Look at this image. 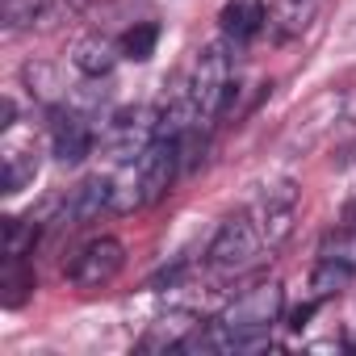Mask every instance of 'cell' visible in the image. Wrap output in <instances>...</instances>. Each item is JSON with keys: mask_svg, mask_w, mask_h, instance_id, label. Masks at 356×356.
Instances as JSON below:
<instances>
[{"mask_svg": "<svg viewBox=\"0 0 356 356\" xmlns=\"http://www.w3.org/2000/svg\"><path fill=\"white\" fill-rule=\"evenodd\" d=\"M55 9H59V0H5V30L22 34L30 26H42L55 17Z\"/></svg>", "mask_w": 356, "mask_h": 356, "instance_id": "obj_14", "label": "cell"}, {"mask_svg": "<svg viewBox=\"0 0 356 356\" xmlns=\"http://www.w3.org/2000/svg\"><path fill=\"white\" fill-rule=\"evenodd\" d=\"M181 159H185V155H181V138H151V147H147L138 159H130L143 206L159 202V197L172 189L176 172H181Z\"/></svg>", "mask_w": 356, "mask_h": 356, "instance_id": "obj_4", "label": "cell"}, {"mask_svg": "<svg viewBox=\"0 0 356 356\" xmlns=\"http://www.w3.org/2000/svg\"><path fill=\"white\" fill-rule=\"evenodd\" d=\"M218 22H222L227 38L248 42V38H256L268 26V9H264V0H227V9H222Z\"/></svg>", "mask_w": 356, "mask_h": 356, "instance_id": "obj_11", "label": "cell"}, {"mask_svg": "<svg viewBox=\"0 0 356 356\" xmlns=\"http://www.w3.org/2000/svg\"><path fill=\"white\" fill-rule=\"evenodd\" d=\"M38 172V159L30 151H9L5 155V193H22Z\"/></svg>", "mask_w": 356, "mask_h": 356, "instance_id": "obj_19", "label": "cell"}, {"mask_svg": "<svg viewBox=\"0 0 356 356\" xmlns=\"http://www.w3.org/2000/svg\"><path fill=\"white\" fill-rule=\"evenodd\" d=\"M193 327H197V323H193L189 314H168V318H155V323H151V331L138 339V348H143V352H155V348H172V352H176V348H181V339H185Z\"/></svg>", "mask_w": 356, "mask_h": 356, "instance_id": "obj_15", "label": "cell"}, {"mask_svg": "<svg viewBox=\"0 0 356 356\" xmlns=\"http://www.w3.org/2000/svg\"><path fill=\"white\" fill-rule=\"evenodd\" d=\"M231 97H235V84H231L227 42H206L193 59V72H189V101L197 105L202 118H214L231 105Z\"/></svg>", "mask_w": 356, "mask_h": 356, "instance_id": "obj_2", "label": "cell"}, {"mask_svg": "<svg viewBox=\"0 0 356 356\" xmlns=\"http://www.w3.org/2000/svg\"><path fill=\"white\" fill-rule=\"evenodd\" d=\"M352 277H356V264L335 260V256H318V264L310 273V289H314V298H335V293L352 289Z\"/></svg>", "mask_w": 356, "mask_h": 356, "instance_id": "obj_13", "label": "cell"}, {"mask_svg": "<svg viewBox=\"0 0 356 356\" xmlns=\"http://www.w3.org/2000/svg\"><path fill=\"white\" fill-rule=\"evenodd\" d=\"M260 252H264V239H260L252 214H235V218H227V222L218 227V235H214L206 260H210V268H214L218 277H235V273L252 268V264L260 260Z\"/></svg>", "mask_w": 356, "mask_h": 356, "instance_id": "obj_3", "label": "cell"}, {"mask_svg": "<svg viewBox=\"0 0 356 356\" xmlns=\"http://www.w3.org/2000/svg\"><path fill=\"white\" fill-rule=\"evenodd\" d=\"M118 55H122V42H113V38H105V34H84V38L72 47L76 72H84V76H92V80L109 76L113 63H118Z\"/></svg>", "mask_w": 356, "mask_h": 356, "instance_id": "obj_10", "label": "cell"}, {"mask_svg": "<svg viewBox=\"0 0 356 356\" xmlns=\"http://www.w3.org/2000/svg\"><path fill=\"white\" fill-rule=\"evenodd\" d=\"M281 306H285V293L277 281H264V285H252L248 293H239L222 314H218V327L227 335V352H243V348H260L273 331V323L281 318Z\"/></svg>", "mask_w": 356, "mask_h": 356, "instance_id": "obj_1", "label": "cell"}, {"mask_svg": "<svg viewBox=\"0 0 356 356\" xmlns=\"http://www.w3.org/2000/svg\"><path fill=\"white\" fill-rule=\"evenodd\" d=\"M0 302H5L9 310H17L26 298H30V289H34V268L26 264V260H5V277H0Z\"/></svg>", "mask_w": 356, "mask_h": 356, "instance_id": "obj_16", "label": "cell"}, {"mask_svg": "<svg viewBox=\"0 0 356 356\" xmlns=\"http://www.w3.org/2000/svg\"><path fill=\"white\" fill-rule=\"evenodd\" d=\"M122 264H126V248H122V239H113V235H97V239H88V243L72 256V264H67V281H72L76 289H101V285H109V281L122 273Z\"/></svg>", "mask_w": 356, "mask_h": 356, "instance_id": "obj_5", "label": "cell"}, {"mask_svg": "<svg viewBox=\"0 0 356 356\" xmlns=\"http://www.w3.org/2000/svg\"><path fill=\"white\" fill-rule=\"evenodd\" d=\"M348 222H352V227H356V202H352V210H348Z\"/></svg>", "mask_w": 356, "mask_h": 356, "instance_id": "obj_21", "label": "cell"}, {"mask_svg": "<svg viewBox=\"0 0 356 356\" xmlns=\"http://www.w3.org/2000/svg\"><path fill=\"white\" fill-rule=\"evenodd\" d=\"M248 214H252V222H256L264 248H268V252L281 248V243L289 239L293 214H298V193H293V185H273V189H264V197H260Z\"/></svg>", "mask_w": 356, "mask_h": 356, "instance_id": "obj_7", "label": "cell"}, {"mask_svg": "<svg viewBox=\"0 0 356 356\" xmlns=\"http://www.w3.org/2000/svg\"><path fill=\"white\" fill-rule=\"evenodd\" d=\"M155 122H159V113L147 109V105H126V109H118V113L105 122V147H109V155L122 159V163L138 159V155L151 147V138H155Z\"/></svg>", "mask_w": 356, "mask_h": 356, "instance_id": "obj_6", "label": "cell"}, {"mask_svg": "<svg viewBox=\"0 0 356 356\" xmlns=\"http://www.w3.org/2000/svg\"><path fill=\"white\" fill-rule=\"evenodd\" d=\"M314 9H318V0H273V13H268L273 38H277V42L302 38L306 26L314 22Z\"/></svg>", "mask_w": 356, "mask_h": 356, "instance_id": "obj_12", "label": "cell"}, {"mask_svg": "<svg viewBox=\"0 0 356 356\" xmlns=\"http://www.w3.org/2000/svg\"><path fill=\"white\" fill-rule=\"evenodd\" d=\"M38 243V227L22 218H5V260H26Z\"/></svg>", "mask_w": 356, "mask_h": 356, "instance_id": "obj_18", "label": "cell"}, {"mask_svg": "<svg viewBox=\"0 0 356 356\" xmlns=\"http://www.w3.org/2000/svg\"><path fill=\"white\" fill-rule=\"evenodd\" d=\"M92 126L84 113H72V109H59L55 122H51V147H55V159L59 163H80L84 155H92Z\"/></svg>", "mask_w": 356, "mask_h": 356, "instance_id": "obj_8", "label": "cell"}, {"mask_svg": "<svg viewBox=\"0 0 356 356\" xmlns=\"http://www.w3.org/2000/svg\"><path fill=\"white\" fill-rule=\"evenodd\" d=\"M318 256H335V260L356 264V227H348V231H339V235H327L323 248H318Z\"/></svg>", "mask_w": 356, "mask_h": 356, "instance_id": "obj_20", "label": "cell"}, {"mask_svg": "<svg viewBox=\"0 0 356 356\" xmlns=\"http://www.w3.org/2000/svg\"><path fill=\"white\" fill-rule=\"evenodd\" d=\"M101 210H113V181L109 176H88V181H80L63 206V222L67 227H84L92 222Z\"/></svg>", "mask_w": 356, "mask_h": 356, "instance_id": "obj_9", "label": "cell"}, {"mask_svg": "<svg viewBox=\"0 0 356 356\" xmlns=\"http://www.w3.org/2000/svg\"><path fill=\"white\" fill-rule=\"evenodd\" d=\"M155 42H159V26H155V22H138V26H130V30L122 34V55L143 63V59L155 55Z\"/></svg>", "mask_w": 356, "mask_h": 356, "instance_id": "obj_17", "label": "cell"}]
</instances>
